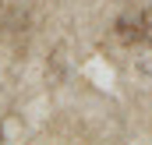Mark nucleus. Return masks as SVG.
I'll use <instances>...</instances> for the list:
<instances>
[{"instance_id":"nucleus-1","label":"nucleus","mask_w":152,"mask_h":145,"mask_svg":"<svg viewBox=\"0 0 152 145\" xmlns=\"http://www.w3.org/2000/svg\"><path fill=\"white\" fill-rule=\"evenodd\" d=\"M117 39L127 42V46H138L142 39H149V18L138 11V14H127L117 21Z\"/></svg>"},{"instance_id":"nucleus-2","label":"nucleus","mask_w":152,"mask_h":145,"mask_svg":"<svg viewBox=\"0 0 152 145\" xmlns=\"http://www.w3.org/2000/svg\"><path fill=\"white\" fill-rule=\"evenodd\" d=\"M0 138H4V131H0Z\"/></svg>"}]
</instances>
